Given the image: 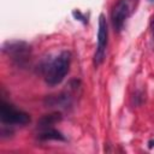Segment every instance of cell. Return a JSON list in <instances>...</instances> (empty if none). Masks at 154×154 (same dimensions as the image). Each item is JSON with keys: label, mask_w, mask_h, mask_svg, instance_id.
Returning a JSON list of instances; mask_svg holds the SVG:
<instances>
[{"label": "cell", "mask_w": 154, "mask_h": 154, "mask_svg": "<svg viewBox=\"0 0 154 154\" xmlns=\"http://www.w3.org/2000/svg\"><path fill=\"white\" fill-rule=\"evenodd\" d=\"M70 60H71L70 52L64 51L58 57H55L53 60H51L46 65V67H43L45 81L48 85L54 87L63 82V79L69 72Z\"/></svg>", "instance_id": "1"}, {"label": "cell", "mask_w": 154, "mask_h": 154, "mask_svg": "<svg viewBox=\"0 0 154 154\" xmlns=\"http://www.w3.org/2000/svg\"><path fill=\"white\" fill-rule=\"evenodd\" d=\"M0 119L5 125H26L30 123V116L26 112L17 109L5 101H1Z\"/></svg>", "instance_id": "2"}, {"label": "cell", "mask_w": 154, "mask_h": 154, "mask_svg": "<svg viewBox=\"0 0 154 154\" xmlns=\"http://www.w3.org/2000/svg\"><path fill=\"white\" fill-rule=\"evenodd\" d=\"M107 37H108V30H107V22L103 14H100L99 17V30H97V46L94 54V65L99 66L102 64L105 59L106 47H107Z\"/></svg>", "instance_id": "3"}, {"label": "cell", "mask_w": 154, "mask_h": 154, "mask_svg": "<svg viewBox=\"0 0 154 154\" xmlns=\"http://www.w3.org/2000/svg\"><path fill=\"white\" fill-rule=\"evenodd\" d=\"M132 11L131 0H118L112 11V24L116 31H122L125 20L131 16Z\"/></svg>", "instance_id": "4"}, {"label": "cell", "mask_w": 154, "mask_h": 154, "mask_svg": "<svg viewBox=\"0 0 154 154\" xmlns=\"http://www.w3.org/2000/svg\"><path fill=\"white\" fill-rule=\"evenodd\" d=\"M7 46H4V52L8 53V55L12 58V60L19 65H25L30 59V47L22 41L16 42H7Z\"/></svg>", "instance_id": "5"}, {"label": "cell", "mask_w": 154, "mask_h": 154, "mask_svg": "<svg viewBox=\"0 0 154 154\" xmlns=\"http://www.w3.org/2000/svg\"><path fill=\"white\" fill-rule=\"evenodd\" d=\"M37 138L41 140V141H51V140H54V141H65L64 135L61 132H59L58 130L53 129V128L42 129V131L37 135Z\"/></svg>", "instance_id": "6"}, {"label": "cell", "mask_w": 154, "mask_h": 154, "mask_svg": "<svg viewBox=\"0 0 154 154\" xmlns=\"http://www.w3.org/2000/svg\"><path fill=\"white\" fill-rule=\"evenodd\" d=\"M61 120V114L58 112L51 113V114H45L43 117H41L37 122V126L40 129H46V128H52L53 124L58 123Z\"/></svg>", "instance_id": "7"}, {"label": "cell", "mask_w": 154, "mask_h": 154, "mask_svg": "<svg viewBox=\"0 0 154 154\" xmlns=\"http://www.w3.org/2000/svg\"><path fill=\"white\" fill-rule=\"evenodd\" d=\"M45 103L47 107H53V106H67L70 103V97L66 94H60V95H51L46 97Z\"/></svg>", "instance_id": "8"}, {"label": "cell", "mask_w": 154, "mask_h": 154, "mask_svg": "<svg viewBox=\"0 0 154 154\" xmlns=\"http://www.w3.org/2000/svg\"><path fill=\"white\" fill-rule=\"evenodd\" d=\"M72 14H73V17L76 18V19H78V20H81V22H83V23H85L87 20H85V17L81 13V11L79 10H75L73 12H72Z\"/></svg>", "instance_id": "9"}, {"label": "cell", "mask_w": 154, "mask_h": 154, "mask_svg": "<svg viewBox=\"0 0 154 154\" xmlns=\"http://www.w3.org/2000/svg\"><path fill=\"white\" fill-rule=\"evenodd\" d=\"M150 29H152V34H153V36H154V16H153L152 22H150Z\"/></svg>", "instance_id": "10"}, {"label": "cell", "mask_w": 154, "mask_h": 154, "mask_svg": "<svg viewBox=\"0 0 154 154\" xmlns=\"http://www.w3.org/2000/svg\"><path fill=\"white\" fill-rule=\"evenodd\" d=\"M148 147H149V148H153V147H154V140H150V141L148 142Z\"/></svg>", "instance_id": "11"}, {"label": "cell", "mask_w": 154, "mask_h": 154, "mask_svg": "<svg viewBox=\"0 0 154 154\" xmlns=\"http://www.w3.org/2000/svg\"><path fill=\"white\" fill-rule=\"evenodd\" d=\"M150 1H152V2H154V0H150Z\"/></svg>", "instance_id": "12"}]
</instances>
